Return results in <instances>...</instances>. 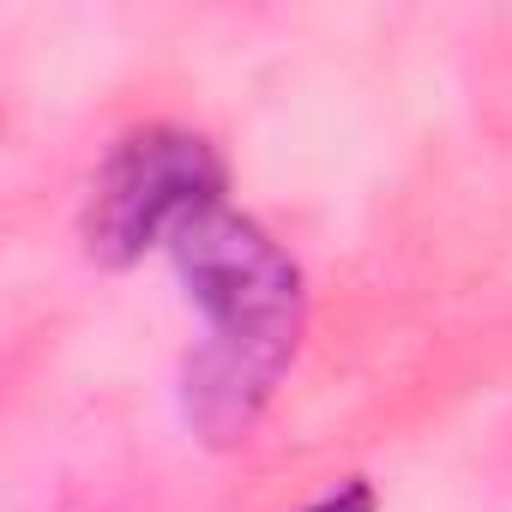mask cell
I'll use <instances>...</instances> for the list:
<instances>
[{"label": "cell", "instance_id": "1", "mask_svg": "<svg viewBox=\"0 0 512 512\" xmlns=\"http://www.w3.org/2000/svg\"><path fill=\"white\" fill-rule=\"evenodd\" d=\"M169 253L205 314V344L187 356L181 374L187 422L211 446L247 440V428L272 404V386L302 344L308 320L302 266L253 217L229 205L199 211L169 241Z\"/></svg>", "mask_w": 512, "mask_h": 512}, {"label": "cell", "instance_id": "2", "mask_svg": "<svg viewBox=\"0 0 512 512\" xmlns=\"http://www.w3.org/2000/svg\"><path fill=\"white\" fill-rule=\"evenodd\" d=\"M211 205H223V157L187 127H139L91 181L85 247L103 266H133Z\"/></svg>", "mask_w": 512, "mask_h": 512}, {"label": "cell", "instance_id": "3", "mask_svg": "<svg viewBox=\"0 0 512 512\" xmlns=\"http://www.w3.org/2000/svg\"><path fill=\"white\" fill-rule=\"evenodd\" d=\"M308 512H374V488H368V482H344V488H332L326 500H314Z\"/></svg>", "mask_w": 512, "mask_h": 512}]
</instances>
